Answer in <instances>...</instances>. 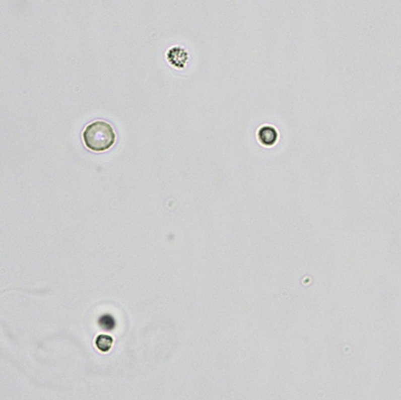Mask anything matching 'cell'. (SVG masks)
Listing matches in <instances>:
<instances>
[{"mask_svg":"<svg viewBox=\"0 0 401 400\" xmlns=\"http://www.w3.org/2000/svg\"><path fill=\"white\" fill-rule=\"evenodd\" d=\"M174 56H177L175 66H178L179 64H185L187 60V53L180 48H174L168 52V59H173Z\"/></svg>","mask_w":401,"mask_h":400,"instance_id":"5","label":"cell"},{"mask_svg":"<svg viewBox=\"0 0 401 400\" xmlns=\"http://www.w3.org/2000/svg\"><path fill=\"white\" fill-rule=\"evenodd\" d=\"M113 338L107 335H100L96 338V346L102 352H108L113 346Z\"/></svg>","mask_w":401,"mask_h":400,"instance_id":"4","label":"cell"},{"mask_svg":"<svg viewBox=\"0 0 401 400\" xmlns=\"http://www.w3.org/2000/svg\"><path fill=\"white\" fill-rule=\"evenodd\" d=\"M98 325L100 326L102 329L107 330V331H112L115 326H116V320L114 319V317L110 315V314H104L101 315L100 317L98 318Z\"/></svg>","mask_w":401,"mask_h":400,"instance_id":"3","label":"cell"},{"mask_svg":"<svg viewBox=\"0 0 401 400\" xmlns=\"http://www.w3.org/2000/svg\"><path fill=\"white\" fill-rule=\"evenodd\" d=\"M258 139L264 146H273L277 140V131L273 126H263L258 131Z\"/></svg>","mask_w":401,"mask_h":400,"instance_id":"2","label":"cell"},{"mask_svg":"<svg viewBox=\"0 0 401 400\" xmlns=\"http://www.w3.org/2000/svg\"><path fill=\"white\" fill-rule=\"evenodd\" d=\"M115 131L106 121H94L88 124L83 132V140L88 150L105 151L110 150L115 143Z\"/></svg>","mask_w":401,"mask_h":400,"instance_id":"1","label":"cell"}]
</instances>
